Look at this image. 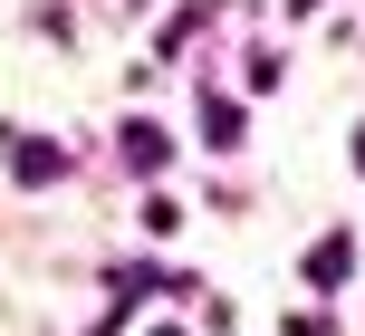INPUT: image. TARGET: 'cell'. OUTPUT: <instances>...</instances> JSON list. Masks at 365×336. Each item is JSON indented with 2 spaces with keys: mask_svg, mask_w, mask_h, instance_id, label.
I'll list each match as a JSON object with an SVG mask.
<instances>
[{
  "mask_svg": "<svg viewBox=\"0 0 365 336\" xmlns=\"http://www.w3.org/2000/svg\"><path fill=\"white\" fill-rule=\"evenodd\" d=\"M0 164H10L19 183H29V192H48L58 173H68V154H58L48 135H19V125H0Z\"/></svg>",
  "mask_w": 365,
  "mask_h": 336,
  "instance_id": "1",
  "label": "cell"
},
{
  "mask_svg": "<svg viewBox=\"0 0 365 336\" xmlns=\"http://www.w3.org/2000/svg\"><path fill=\"white\" fill-rule=\"evenodd\" d=\"M298 269H308V288H346V279H356V241L327 231L317 250H298Z\"/></svg>",
  "mask_w": 365,
  "mask_h": 336,
  "instance_id": "2",
  "label": "cell"
},
{
  "mask_svg": "<svg viewBox=\"0 0 365 336\" xmlns=\"http://www.w3.org/2000/svg\"><path fill=\"white\" fill-rule=\"evenodd\" d=\"M125 164H145V173H154V164H173V135L135 115V125H125Z\"/></svg>",
  "mask_w": 365,
  "mask_h": 336,
  "instance_id": "3",
  "label": "cell"
},
{
  "mask_svg": "<svg viewBox=\"0 0 365 336\" xmlns=\"http://www.w3.org/2000/svg\"><path fill=\"white\" fill-rule=\"evenodd\" d=\"M202 135H212V145H240V106H231V96H212V106H202Z\"/></svg>",
  "mask_w": 365,
  "mask_h": 336,
  "instance_id": "4",
  "label": "cell"
},
{
  "mask_svg": "<svg viewBox=\"0 0 365 336\" xmlns=\"http://www.w3.org/2000/svg\"><path fill=\"white\" fill-rule=\"evenodd\" d=\"M289 336H327V317H289Z\"/></svg>",
  "mask_w": 365,
  "mask_h": 336,
  "instance_id": "5",
  "label": "cell"
},
{
  "mask_svg": "<svg viewBox=\"0 0 365 336\" xmlns=\"http://www.w3.org/2000/svg\"><path fill=\"white\" fill-rule=\"evenodd\" d=\"M289 10H298V19H308V10H317V0H289Z\"/></svg>",
  "mask_w": 365,
  "mask_h": 336,
  "instance_id": "6",
  "label": "cell"
},
{
  "mask_svg": "<svg viewBox=\"0 0 365 336\" xmlns=\"http://www.w3.org/2000/svg\"><path fill=\"white\" fill-rule=\"evenodd\" d=\"M356 164H365V125H356Z\"/></svg>",
  "mask_w": 365,
  "mask_h": 336,
  "instance_id": "7",
  "label": "cell"
}]
</instances>
